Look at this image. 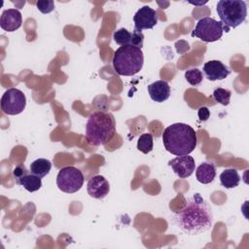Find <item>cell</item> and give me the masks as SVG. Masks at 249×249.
<instances>
[{"label":"cell","instance_id":"6da1fadb","mask_svg":"<svg viewBox=\"0 0 249 249\" xmlns=\"http://www.w3.org/2000/svg\"><path fill=\"white\" fill-rule=\"evenodd\" d=\"M172 220L182 231L190 235L205 232L213 226L211 207L199 194H194L189 197Z\"/></svg>","mask_w":249,"mask_h":249},{"label":"cell","instance_id":"7a4b0ae2","mask_svg":"<svg viewBox=\"0 0 249 249\" xmlns=\"http://www.w3.org/2000/svg\"><path fill=\"white\" fill-rule=\"evenodd\" d=\"M162 142L165 150L175 156L189 155L196 147V133L189 124L176 123L163 130Z\"/></svg>","mask_w":249,"mask_h":249},{"label":"cell","instance_id":"3957f363","mask_svg":"<svg viewBox=\"0 0 249 249\" xmlns=\"http://www.w3.org/2000/svg\"><path fill=\"white\" fill-rule=\"evenodd\" d=\"M116 132V123L112 114L97 111L92 113L86 124V138L92 146L108 143Z\"/></svg>","mask_w":249,"mask_h":249},{"label":"cell","instance_id":"277c9868","mask_svg":"<svg viewBox=\"0 0 249 249\" xmlns=\"http://www.w3.org/2000/svg\"><path fill=\"white\" fill-rule=\"evenodd\" d=\"M112 62L114 70L119 75L133 76L143 67V52L135 46H121L115 51Z\"/></svg>","mask_w":249,"mask_h":249},{"label":"cell","instance_id":"5b68a950","mask_svg":"<svg viewBox=\"0 0 249 249\" xmlns=\"http://www.w3.org/2000/svg\"><path fill=\"white\" fill-rule=\"evenodd\" d=\"M216 10L226 32H229L231 27H237L246 19L247 5L242 0H220Z\"/></svg>","mask_w":249,"mask_h":249},{"label":"cell","instance_id":"8992f818","mask_svg":"<svg viewBox=\"0 0 249 249\" xmlns=\"http://www.w3.org/2000/svg\"><path fill=\"white\" fill-rule=\"evenodd\" d=\"M225 27L221 21L205 17L200 18L192 31V37H197L201 41L206 43H211L218 41L223 36Z\"/></svg>","mask_w":249,"mask_h":249},{"label":"cell","instance_id":"52a82bcc","mask_svg":"<svg viewBox=\"0 0 249 249\" xmlns=\"http://www.w3.org/2000/svg\"><path fill=\"white\" fill-rule=\"evenodd\" d=\"M85 178L82 171L74 166L62 167L56 176V185L58 189L67 194H74L78 192L83 184Z\"/></svg>","mask_w":249,"mask_h":249},{"label":"cell","instance_id":"ba28073f","mask_svg":"<svg viewBox=\"0 0 249 249\" xmlns=\"http://www.w3.org/2000/svg\"><path fill=\"white\" fill-rule=\"evenodd\" d=\"M26 106L24 93L16 88L8 89L1 98V109L7 115H18Z\"/></svg>","mask_w":249,"mask_h":249},{"label":"cell","instance_id":"9c48e42d","mask_svg":"<svg viewBox=\"0 0 249 249\" xmlns=\"http://www.w3.org/2000/svg\"><path fill=\"white\" fill-rule=\"evenodd\" d=\"M134 26L136 30L141 31L143 29H152L158 23L157 13L149 6H143L140 8L133 17Z\"/></svg>","mask_w":249,"mask_h":249},{"label":"cell","instance_id":"30bf717a","mask_svg":"<svg viewBox=\"0 0 249 249\" xmlns=\"http://www.w3.org/2000/svg\"><path fill=\"white\" fill-rule=\"evenodd\" d=\"M113 39L120 46L131 45V46L138 47L140 49L143 47V43H144L143 33L136 29L130 32L125 28H120L114 32Z\"/></svg>","mask_w":249,"mask_h":249},{"label":"cell","instance_id":"8fae6325","mask_svg":"<svg viewBox=\"0 0 249 249\" xmlns=\"http://www.w3.org/2000/svg\"><path fill=\"white\" fill-rule=\"evenodd\" d=\"M168 164L171 166L174 173L179 178L190 177L195 171V167H196V162L194 158L189 155L178 156L175 159L169 160Z\"/></svg>","mask_w":249,"mask_h":249},{"label":"cell","instance_id":"7c38bea8","mask_svg":"<svg viewBox=\"0 0 249 249\" xmlns=\"http://www.w3.org/2000/svg\"><path fill=\"white\" fill-rule=\"evenodd\" d=\"M87 191L91 197L102 199L109 194L110 185L105 177L102 175H95L89 180Z\"/></svg>","mask_w":249,"mask_h":249},{"label":"cell","instance_id":"4fadbf2b","mask_svg":"<svg viewBox=\"0 0 249 249\" xmlns=\"http://www.w3.org/2000/svg\"><path fill=\"white\" fill-rule=\"evenodd\" d=\"M202 70L204 72L205 77L209 81L224 80L231 73V70L229 69V67H227L220 60H209L205 62Z\"/></svg>","mask_w":249,"mask_h":249},{"label":"cell","instance_id":"5bb4252c","mask_svg":"<svg viewBox=\"0 0 249 249\" xmlns=\"http://www.w3.org/2000/svg\"><path fill=\"white\" fill-rule=\"evenodd\" d=\"M22 23V17L18 10H4L0 18V26L7 32H13L18 29Z\"/></svg>","mask_w":249,"mask_h":249},{"label":"cell","instance_id":"9a60e30c","mask_svg":"<svg viewBox=\"0 0 249 249\" xmlns=\"http://www.w3.org/2000/svg\"><path fill=\"white\" fill-rule=\"evenodd\" d=\"M149 95L153 101L163 102L170 96V86L166 81L159 80L147 87Z\"/></svg>","mask_w":249,"mask_h":249},{"label":"cell","instance_id":"2e32d148","mask_svg":"<svg viewBox=\"0 0 249 249\" xmlns=\"http://www.w3.org/2000/svg\"><path fill=\"white\" fill-rule=\"evenodd\" d=\"M196 180L201 184L211 183L216 176V167L213 163L202 162L196 171Z\"/></svg>","mask_w":249,"mask_h":249},{"label":"cell","instance_id":"e0dca14e","mask_svg":"<svg viewBox=\"0 0 249 249\" xmlns=\"http://www.w3.org/2000/svg\"><path fill=\"white\" fill-rule=\"evenodd\" d=\"M220 183L226 189H232L238 186L240 176L236 169L227 168L220 174Z\"/></svg>","mask_w":249,"mask_h":249},{"label":"cell","instance_id":"ac0fdd59","mask_svg":"<svg viewBox=\"0 0 249 249\" xmlns=\"http://www.w3.org/2000/svg\"><path fill=\"white\" fill-rule=\"evenodd\" d=\"M52 168V162L47 159H37L30 164V172L40 178L48 175Z\"/></svg>","mask_w":249,"mask_h":249},{"label":"cell","instance_id":"d6986e66","mask_svg":"<svg viewBox=\"0 0 249 249\" xmlns=\"http://www.w3.org/2000/svg\"><path fill=\"white\" fill-rule=\"evenodd\" d=\"M17 184L21 185L26 191L33 193L38 191L42 187V180L40 177L30 173H26L22 178H20Z\"/></svg>","mask_w":249,"mask_h":249},{"label":"cell","instance_id":"ffe728a7","mask_svg":"<svg viewBox=\"0 0 249 249\" xmlns=\"http://www.w3.org/2000/svg\"><path fill=\"white\" fill-rule=\"evenodd\" d=\"M153 135L151 133L141 134L137 141V149L143 154H148L153 150Z\"/></svg>","mask_w":249,"mask_h":249},{"label":"cell","instance_id":"44dd1931","mask_svg":"<svg viewBox=\"0 0 249 249\" xmlns=\"http://www.w3.org/2000/svg\"><path fill=\"white\" fill-rule=\"evenodd\" d=\"M212 95H213V98L215 99L216 102H218V103H220L224 106H227V105L230 104V99H231V92L229 89H222V88H217V89H214Z\"/></svg>","mask_w":249,"mask_h":249},{"label":"cell","instance_id":"7402d4cb","mask_svg":"<svg viewBox=\"0 0 249 249\" xmlns=\"http://www.w3.org/2000/svg\"><path fill=\"white\" fill-rule=\"evenodd\" d=\"M185 78L190 85L198 86L203 80V75L199 69L192 68L185 72Z\"/></svg>","mask_w":249,"mask_h":249},{"label":"cell","instance_id":"603a6c76","mask_svg":"<svg viewBox=\"0 0 249 249\" xmlns=\"http://www.w3.org/2000/svg\"><path fill=\"white\" fill-rule=\"evenodd\" d=\"M37 9L43 14H49L54 10V3L53 0H40L36 2Z\"/></svg>","mask_w":249,"mask_h":249},{"label":"cell","instance_id":"cb8c5ba5","mask_svg":"<svg viewBox=\"0 0 249 249\" xmlns=\"http://www.w3.org/2000/svg\"><path fill=\"white\" fill-rule=\"evenodd\" d=\"M26 173H28V171H27L26 167L23 164L17 165L13 170V175L16 179V182H18L20 178H22Z\"/></svg>","mask_w":249,"mask_h":249},{"label":"cell","instance_id":"d4e9b609","mask_svg":"<svg viewBox=\"0 0 249 249\" xmlns=\"http://www.w3.org/2000/svg\"><path fill=\"white\" fill-rule=\"evenodd\" d=\"M197 115H198L199 121L204 122V121H207V120L209 119V117H210V111H209V109H208L207 107L203 106V107H200V108L198 109Z\"/></svg>","mask_w":249,"mask_h":249}]
</instances>
